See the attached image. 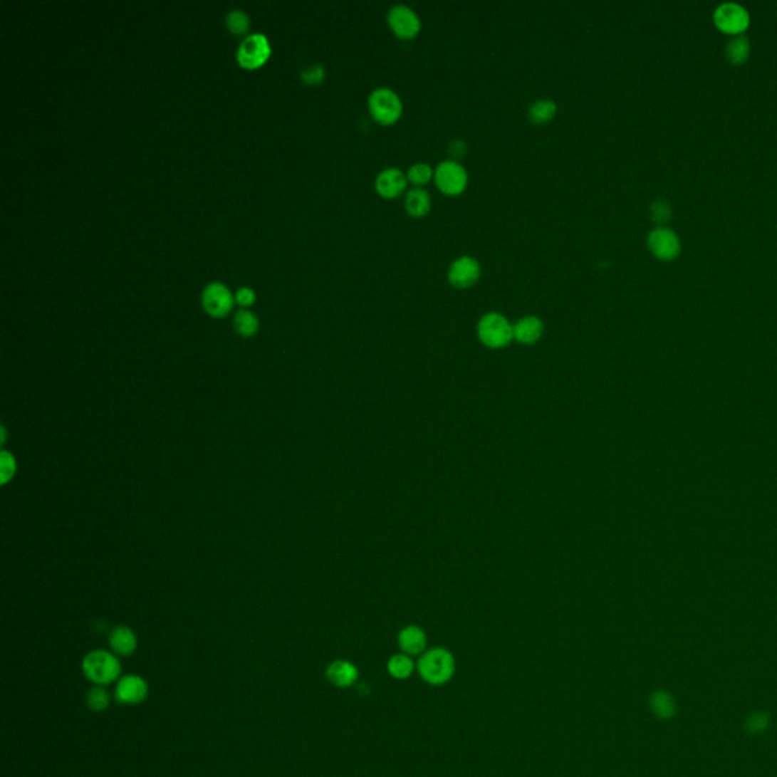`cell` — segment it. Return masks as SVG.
<instances>
[{"mask_svg":"<svg viewBox=\"0 0 777 777\" xmlns=\"http://www.w3.org/2000/svg\"><path fill=\"white\" fill-rule=\"evenodd\" d=\"M417 672L428 685L440 687L448 683L456 672L454 656L447 648L436 647L421 655L416 665Z\"/></svg>","mask_w":777,"mask_h":777,"instance_id":"obj_1","label":"cell"},{"mask_svg":"<svg viewBox=\"0 0 777 777\" xmlns=\"http://www.w3.org/2000/svg\"><path fill=\"white\" fill-rule=\"evenodd\" d=\"M367 108L377 123L390 126L401 119L402 100L395 90L377 87L367 98Z\"/></svg>","mask_w":777,"mask_h":777,"instance_id":"obj_2","label":"cell"},{"mask_svg":"<svg viewBox=\"0 0 777 777\" xmlns=\"http://www.w3.org/2000/svg\"><path fill=\"white\" fill-rule=\"evenodd\" d=\"M480 342L491 350H501L513 340V325L501 313L489 311L477 323Z\"/></svg>","mask_w":777,"mask_h":777,"instance_id":"obj_3","label":"cell"},{"mask_svg":"<svg viewBox=\"0 0 777 777\" xmlns=\"http://www.w3.org/2000/svg\"><path fill=\"white\" fill-rule=\"evenodd\" d=\"M84 674L96 685H108L120 676V662L107 650H95L84 657Z\"/></svg>","mask_w":777,"mask_h":777,"instance_id":"obj_4","label":"cell"},{"mask_svg":"<svg viewBox=\"0 0 777 777\" xmlns=\"http://www.w3.org/2000/svg\"><path fill=\"white\" fill-rule=\"evenodd\" d=\"M468 170L460 161L445 160L434 169V182L444 194L457 196L468 187Z\"/></svg>","mask_w":777,"mask_h":777,"instance_id":"obj_5","label":"cell"},{"mask_svg":"<svg viewBox=\"0 0 777 777\" xmlns=\"http://www.w3.org/2000/svg\"><path fill=\"white\" fill-rule=\"evenodd\" d=\"M271 56V43L261 32L251 33L239 44L237 61L245 68H257Z\"/></svg>","mask_w":777,"mask_h":777,"instance_id":"obj_6","label":"cell"},{"mask_svg":"<svg viewBox=\"0 0 777 777\" xmlns=\"http://www.w3.org/2000/svg\"><path fill=\"white\" fill-rule=\"evenodd\" d=\"M387 25L397 37L412 40L421 32L422 21L413 8L395 5L387 11Z\"/></svg>","mask_w":777,"mask_h":777,"instance_id":"obj_7","label":"cell"},{"mask_svg":"<svg viewBox=\"0 0 777 777\" xmlns=\"http://www.w3.org/2000/svg\"><path fill=\"white\" fill-rule=\"evenodd\" d=\"M480 276L481 264L471 255H460L448 268V283L456 288H469L477 284Z\"/></svg>","mask_w":777,"mask_h":777,"instance_id":"obj_8","label":"cell"},{"mask_svg":"<svg viewBox=\"0 0 777 777\" xmlns=\"http://www.w3.org/2000/svg\"><path fill=\"white\" fill-rule=\"evenodd\" d=\"M234 296L222 283H210L202 292V307L212 318H225L234 306Z\"/></svg>","mask_w":777,"mask_h":777,"instance_id":"obj_9","label":"cell"},{"mask_svg":"<svg viewBox=\"0 0 777 777\" xmlns=\"http://www.w3.org/2000/svg\"><path fill=\"white\" fill-rule=\"evenodd\" d=\"M716 26L727 33H741L749 26V11L736 2H724L714 13Z\"/></svg>","mask_w":777,"mask_h":777,"instance_id":"obj_10","label":"cell"},{"mask_svg":"<svg viewBox=\"0 0 777 777\" xmlns=\"http://www.w3.org/2000/svg\"><path fill=\"white\" fill-rule=\"evenodd\" d=\"M648 248L656 255V257L662 260H671L680 252V240L674 231L659 226L650 231L647 239Z\"/></svg>","mask_w":777,"mask_h":777,"instance_id":"obj_11","label":"cell"},{"mask_svg":"<svg viewBox=\"0 0 777 777\" xmlns=\"http://www.w3.org/2000/svg\"><path fill=\"white\" fill-rule=\"evenodd\" d=\"M407 173L398 167L382 169L375 178V190L385 199H395L407 189Z\"/></svg>","mask_w":777,"mask_h":777,"instance_id":"obj_12","label":"cell"},{"mask_svg":"<svg viewBox=\"0 0 777 777\" xmlns=\"http://www.w3.org/2000/svg\"><path fill=\"white\" fill-rule=\"evenodd\" d=\"M115 695H118V700L122 703L138 704L147 697V685L140 676H125L118 683Z\"/></svg>","mask_w":777,"mask_h":777,"instance_id":"obj_13","label":"cell"},{"mask_svg":"<svg viewBox=\"0 0 777 777\" xmlns=\"http://www.w3.org/2000/svg\"><path fill=\"white\" fill-rule=\"evenodd\" d=\"M398 645L402 653L409 656L422 655L427 647V635L417 625H407L398 633Z\"/></svg>","mask_w":777,"mask_h":777,"instance_id":"obj_14","label":"cell"},{"mask_svg":"<svg viewBox=\"0 0 777 777\" xmlns=\"http://www.w3.org/2000/svg\"><path fill=\"white\" fill-rule=\"evenodd\" d=\"M543 334V322L538 316H524L513 325V339L523 345L536 343Z\"/></svg>","mask_w":777,"mask_h":777,"instance_id":"obj_15","label":"cell"},{"mask_svg":"<svg viewBox=\"0 0 777 777\" xmlns=\"http://www.w3.org/2000/svg\"><path fill=\"white\" fill-rule=\"evenodd\" d=\"M327 679L335 687L348 688L357 682L358 669L350 660H334L327 668Z\"/></svg>","mask_w":777,"mask_h":777,"instance_id":"obj_16","label":"cell"},{"mask_svg":"<svg viewBox=\"0 0 777 777\" xmlns=\"http://www.w3.org/2000/svg\"><path fill=\"white\" fill-rule=\"evenodd\" d=\"M404 207L412 217H424L432 210V198L424 187H413L404 198Z\"/></svg>","mask_w":777,"mask_h":777,"instance_id":"obj_17","label":"cell"},{"mask_svg":"<svg viewBox=\"0 0 777 777\" xmlns=\"http://www.w3.org/2000/svg\"><path fill=\"white\" fill-rule=\"evenodd\" d=\"M110 645L118 656H130L137 648V636L126 625H118L111 630Z\"/></svg>","mask_w":777,"mask_h":777,"instance_id":"obj_18","label":"cell"},{"mask_svg":"<svg viewBox=\"0 0 777 777\" xmlns=\"http://www.w3.org/2000/svg\"><path fill=\"white\" fill-rule=\"evenodd\" d=\"M558 105L551 99H538L528 107V119L535 125H545L554 119Z\"/></svg>","mask_w":777,"mask_h":777,"instance_id":"obj_19","label":"cell"},{"mask_svg":"<svg viewBox=\"0 0 777 777\" xmlns=\"http://www.w3.org/2000/svg\"><path fill=\"white\" fill-rule=\"evenodd\" d=\"M387 671H389V674L393 679H397V680L409 679L412 676V672L414 671V664L412 660V656L405 655V653L393 655L387 660Z\"/></svg>","mask_w":777,"mask_h":777,"instance_id":"obj_20","label":"cell"},{"mask_svg":"<svg viewBox=\"0 0 777 777\" xmlns=\"http://www.w3.org/2000/svg\"><path fill=\"white\" fill-rule=\"evenodd\" d=\"M259 318L252 311L241 308L234 315V328L243 338H251V335L259 331Z\"/></svg>","mask_w":777,"mask_h":777,"instance_id":"obj_21","label":"cell"},{"mask_svg":"<svg viewBox=\"0 0 777 777\" xmlns=\"http://www.w3.org/2000/svg\"><path fill=\"white\" fill-rule=\"evenodd\" d=\"M750 52L749 38L744 36H736L730 40L726 46V55L732 63L741 64L747 60Z\"/></svg>","mask_w":777,"mask_h":777,"instance_id":"obj_22","label":"cell"},{"mask_svg":"<svg viewBox=\"0 0 777 777\" xmlns=\"http://www.w3.org/2000/svg\"><path fill=\"white\" fill-rule=\"evenodd\" d=\"M407 179L414 187H424L434 179V169L427 163H414L407 170Z\"/></svg>","mask_w":777,"mask_h":777,"instance_id":"obj_23","label":"cell"},{"mask_svg":"<svg viewBox=\"0 0 777 777\" xmlns=\"http://www.w3.org/2000/svg\"><path fill=\"white\" fill-rule=\"evenodd\" d=\"M650 704L653 712L660 718H669L676 711L674 700L667 692H655L652 695Z\"/></svg>","mask_w":777,"mask_h":777,"instance_id":"obj_24","label":"cell"},{"mask_svg":"<svg viewBox=\"0 0 777 777\" xmlns=\"http://www.w3.org/2000/svg\"><path fill=\"white\" fill-rule=\"evenodd\" d=\"M226 28L233 33H236V36L245 33L249 29L248 14L241 9H231L226 14Z\"/></svg>","mask_w":777,"mask_h":777,"instance_id":"obj_25","label":"cell"},{"mask_svg":"<svg viewBox=\"0 0 777 777\" xmlns=\"http://www.w3.org/2000/svg\"><path fill=\"white\" fill-rule=\"evenodd\" d=\"M16 471H17V461L14 456L6 449H4L2 456H0V475H2V484H6L13 480Z\"/></svg>","mask_w":777,"mask_h":777,"instance_id":"obj_26","label":"cell"},{"mask_svg":"<svg viewBox=\"0 0 777 777\" xmlns=\"http://www.w3.org/2000/svg\"><path fill=\"white\" fill-rule=\"evenodd\" d=\"M87 704L93 711H103L110 704V695L103 688H93L87 695Z\"/></svg>","mask_w":777,"mask_h":777,"instance_id":"obj_27","label":"cell"},{"mask_svg":"<svg viewBox=\"0 0 777 777\" xmlns=\"http://www.w3.org/2000/svg\"><path fill=\"white\" fill-rule=\"evenodd\" d=\"M301 79L308 85L320 84L325 79V68H323L322 64H311L301 72Z\"/></svg>","mask_w":777,"mask_h":777,"instance_id":"obj_28","label":"cell"},{"mask_svg":"<svg viewBox=\"0 0 777 777\" xmlns=\"http://www.w3.org/2000/svg\"><path fill=\"white\" fill-rule=\"evenodd\" d=\"M652 216L657 222H665V220L671 216V207L667 201H655L652 204Z\"/></svg>","mask_w":777,"mask_h":777,"instance_id":"obj_29","label":"cell"},{"mask_svg":"<svg viewBox=\"0 0 777 777\" xmlns=\"http://www.w3.org/2000/svg\"><path fill=\"white\" fill-rule=\"evenodd\" d=\"M466 152H468V145L463 142L461 138H454V140L449 142V145H448L449 160L459 161L460 158H463L466 155Z\"/></svg>","mask_w":777,"mask_h":777,"instance_id":"obj_30","label":"cell"},{"mask_svg":"<svg viewBox=\"0 0 777 777\" xmlns=\"http://www.w3.org/2000/svg\"><path fill=\"white\" fill-rule=\"evenodd\" d=\"M234 299L240 307H249L255 301V292L251 287H240L236 292Z\"/></svg>","mask_w":777,"mask_h":777,"instance_id":"obj_31","label":"cell"},{"mask_svg":"<svg viewBox=\"0 0 777 777\" xmlns=\"http://www.w3.org/2000/svg\"><path fill=\"white\" fill-rule=\"evenodd\" d=\"M767 723H768L767 715L756 714V715L750 716V720L747 723V729L750 730V732H761V730H763L765 727H767Z\"/></svg>","mask_w":777,"mask_h":777,"instance_id":"obj_32","label":"cell"}]
</instances>
